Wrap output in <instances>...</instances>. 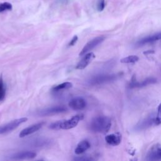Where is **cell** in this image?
Returning a JSON list of instances; mask_svg holds the SVG:
<instances>
[{
    "instance_id": "obj_1",
    "label": "cell",
    "mask_w": 161,
    "mask_h": 161,
    "mask_svg": "<svg viewBox=\"0 0 161 161\" xmlns=\"http://www.w3.org/2000/svg\"><path fill=\"white\" fill-rule=\"evenodd\" d=\"M111 126L112 122L110 118L105 116H99L91 120L89 128L94 132L106 133L109 131Z\"/></svg>"
},
{
    "instance_id": "obj_2",
    "label": "cell",
    "mask_w": 161,
    "mask_h": 161,
    "mask_svg": "<svg viewBox=\"0 0 161 161\" xmlns=\"http://www.w3.org/2000/svg\"><path fill=\"white\" fill-rule=\"evenodd\" d=\"M84 118V115L79 114L74 116L67 120H60L50 125L49 128L52 130H69L77 126L79 121Z\"/></svg>"
},
{
    "instance_id": "obj_3",
    "label": "cell",
    "mask_w": 161,
    "mask_h": 161,
    "mask_svg": "<svg viewBox=\"0 0 161 161\" xmlns=\"http://www.w3.org/2000/svg\"><path fill=\"white\" fill-rule=\"evenodd\" d=\"M27 121V118H21L18 119H15L8 123L0 126V135L5 134L13 131L20 125Z\"/></svg>"
},
{
    "instance_id": "obj_4",
    "label": "cell",
    "mask_w": 161,
    "mask_h": 161,
    "mask_svg": "<svg viewBox=\"0 0 161 161\" xmlns=\"http://www.w3.org/2000/svg\"><path fill=\"white\" fill-rule=\"evenodd\" d=\"M105 39V37L104 36H99L97 37L94 38L93 39L91 40L89 42H88L85 46L83 47V48L81 50L79 56H82L85 55L86 53L93 50L94 48H95L96 46H98L99 44L102 43Z\"/></svg>"
},
{
    "instance_id": "obj_5",
    "label": "cell",
    "mask_w": 161,
    "mask_h": 161,
    "mask_svg": "<svg viewBox=\"0 0 161 161\" xmlns=\"http://www.w3.org/2000/svg\"><path fill=\"white\" fill-rule=\"evenodd\" d=\"M118 75L112 74V75H100L93 78L91 80H90V84L91 85H98L103 83H105L107 82H110L112 81H114L117 79Z\"/></svg>"
},
{
    "instance_id": "obj_6",
    "label": "cell",
    "mask_w": 161,
    "mask_h": 161,
    "mask_svg": "<svg viewBox=\"0 0 161 161\" xmlns=\"http://www.w3.org/2000/svg\"><path fill=\"white\" fill-rule=\"evenodd\" d=\"M67 110L66 108L64 106H54V107H51V108H48L47 109L43 110L38 112V115L40 116H50V115H56L58 113H63Z\"/></svg>"
},
{
    "instance_id": "obj_7",
    "label": "cell",
    "mask_w": 161,
    "mask_h": 161,
    "mask_svg": "<svg viewBox=\"0 0 161 161\" xmlns=\"http://www.w3.org/2000/svg\"><path fill=\"white\" fill-rule=\"evenodd\" d=\"M147 159L148 160H161V147L158 144L153 145L149 150Z\"/></svg>"
},
{
    "instance_id": "obj_8",
    "label": "cell",
    "mask_w": 161,
    "mask_h": 161,
    "mask_svg": "<svg viewBox=\"0 0 161 161\" xmlns=\"http://www.w3.org/2000/svg\"><path fill=\"white\" fill-rule=\"evenodd\" d=\"M69 106L74 110H82L86 108V102L83 98L77 97L69 101Z\"/></svg>"
},
{
    "instance_id": "obj_9",
    "label": "cell",
    "mask_w": 161,
    "mask_h": 161,
    "mask_svg": "<svg viewBox=\"0 0 161 161\" xmlns=\"http://www.w3.org/2000/svg\"><path fill=\"white\" fill-rule=\"evenodd\" d=\"M95 58V54L93 52L86 53L83 58L78 63L76 66V69L82 70L85 69Z\"/></svg>"
},
{
    "instance_id": "obj_10",
    "label": "cell",
    "mask_w": 161,
    "mask_h": 161,
    "mask_svg": "<svg viewBox=\"0 0 161 161\" xmlns=\"http://www.w3.org/2000/svg\"><path fill=\"white\" fill-rule=\"evenodd\" d=\"M45 124V122H40V123H36L35 125H31L25 129H23V130L21 131V132L19 134V136L20 138H23L25 137L26 136H28L29 135H31L35 132H36L37 131L39 130Z\"/></svg>"
},
{
    "instance_id": "obj_11",
    "label": "cell",
    "mask_w": 161,
    "mask_h": 161,
    "mask_svg": "<svg viewBox=\"0 0 161 161\" xmlns=\"http://www.w3.org/2000/svg\"><path fill=\"white\" fill-rule=\"evenodd\" d=\"M122 135L120 133H112L105 137V141L106 143L113 146H117L120 144L122 142Z\"/></svg>"
},
{
    "instance_id": "obj_12",
    "label": "cell",
    "mask_w": 161,
    "mask_h": 161,
    "mask_svg": "<svg viewBox=\"0 0 161 161\" xmlns=\"http://www.w3.org/2000/svg\"><path fill=\"white\" fill-rule=\"evenodd\" d=\"M37 153L32 151H24L20 152L13 154L11 157V159L13 160H25V159H32L36 157Z\"/></svg>"
},
{
    "instance_id": "obj_13",
    "label": "cell",
    "mask_w": 161,
    "mask_h": 161,
    "mask_svg": "<svg viewBox=\"0 0 161 161\" xmlns=\"http://www.w3.org/2000/svg\"><path fill=\"white\" fill-rule=\"evenodd\" d=\"M157 82L156 79L153 78H147L143 81H142V82H137L136 81V79L133 80L132 81V83L129 84V87L130 88H142L150 84H154Z\"/></svg>"
},
{
    "instance_id": "obj_14",
    "label": "cell",
    "mask_w": 161,
    "mask_h": 161,
    "mask_svg": "<svg viewBox=\"0 0 161 161\" xmlns=\"http://www.w3.org/2000/svg\"><path fill=\"white\" fill-rule=\"evenodd\" d=\"M161 40V32L157 33L156 34H154V35H150V36H148V37H147L139 40L137 43V44L139 46H141V45H145L146 43H150V42H155V41H157V40Z\"/></svg>"
},
{
    "instance_id": "obj_15",
    "label": "cell",
    "mask_w": 161,
    "mask_h": 161,
    "mask_svg": "<svg viewBox=\"0 0 161 161\" xmlns=\"http://www.w3.org/2000/svg\"><path fill=\"white\" fill-rule=\"evenodd\" d=\"M91 147L90 143L88 140H83L80 142L76 148H75V153L77 155H80L83 153L86 150L89 149Z\"/></svg>"
},
{
    "instance_id": "obj_16",
    "label": "cell",
    "mask_w": 161,
    "mask_h": 161,
    "mask_svg": "<svg viewBox=\"0 0 161 161\" xmlns=\"http://www.w3.org/2000/svg\"><path fill=\"white\" fill-rule=\"evenodd\" d=\"M73 86V84L70 82H65L62 84H60L59 85H57L54 87L52 88V90L53 91H59L61 90H64V89H68L71 88Z\"/></svg>"
},
{
    "instance_id": "obj_17",
    "label": "cell",
    "mask_w": 161,
    "mask_h": 161,
    "mask_svg": "<svg viewBox=\"0 0 161 161\" xmlns=\"http://www.w3.org/2000/svg\"><path fill=\"white\" fill-rule=\"evenodd\" d=\"M139 58L137 56L132 55V56H129L128 57L122 58L120 60V63L123 64H130V63H135L138 61Z\"/></svg>"
},
{
    "instance_id": "obj_18",
    "label": "cell",
    "mask_w": 161,
    "mask_h": 161,
    "mask_svg": "<svg viewBox=\"0 0 161 161\" xmlns=\"http://www.w3.org/2000/svg\"><path fill=\"white\" fill-rule=\"evenodd\" d=\"M6 95V88L2 76H0V101H2Z\"/></svg>"
},
{
    "instance_id": "obj_19",
    "label": "cell",
    "mask_w": 161,
    "mask_h": 161,
    "mask_svg": "<svg viewBox=\"0 0 161 161\" xmlns=\"http://www.w3.org/2000/svg\"><path fill=\"white\" fill-rule=\"evenodd\" d=\"M13 8L12 4L8 2H5L0 4V13H2L6 11H10Z\"/></svg>"
},
{
    "instance_id": "obj_20",
    "label": "cell",
    "mask_w": 161,
    "mask_h": 161,
    "mask_svg": "<svg viewBox=\"0 0 161 161\" xmlns=\"http://www.w3.org/2000/svg\"><path fill=\"white\" fill-rule=\"evenodd\" d=\"M105 7V1L104 0H98L97 3V10L98 12H102Z\"/></svg>"
},
{
    "instance_id": "obj_21",
    "label": "cell",
    "mask_w": 161,
    "mask_h": 161,
    "mask_svg": "<svg viewBox=\"0 0 161 161\" xmlns=\"http://www.w3.org/2000/svg\"><path fill=\"white\" fill-rule=\"evenodd\" d=\"M78 40V36L77 35H75L72 39H71V40L70 41V42H69V46H74L75 44H76V43L77 42V41Z\"/></svg>"
},
{
    "instance_id": "obj_22",
    "label": "cell",
    "mask_w": 161,
    "mask_h": 161,
    "mask_svg": "<svg viewBox=\"0 0 161 161\" xmlns=\"http://www.w3.org/2000/svg\"><path fill=\"white\" fill-rule=\"evenodd\" d=\"M157 118L161 119V103L158 106L157 108Z\"/></svg>"
},
{
    "instance_id": "obj_23",
    "label": "cell",
    "mask_w": 161,
    "mask_h": 161,
    "mask_svg": "<svg viewBox=\"0 0 161 161\" xmlns=\"http://www.w3.org/2000/svg\"><path fill=\"white\" fill-rule=\"evenodd\" d=\"M155 52L153 50H147L145 52H143V54L144 55H148V54H152V53H154Z\"/></svg>"
}]
</instances>
